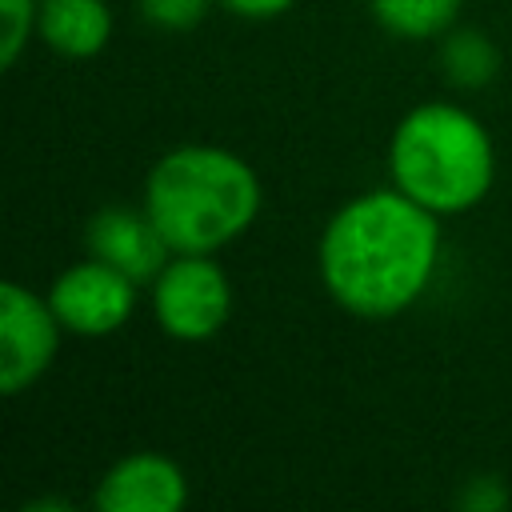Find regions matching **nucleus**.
<instances>
[{
  "label": "nucleus",
  "instance_id": "1",
  "mask_svg": "<svg viewBox=\"0 0 512 512\" xmlns=\"http://www.w3.org/2000/svg\"><path fill=\"white\" fill-rule=\"evenodd\" d=\"M440 252L436 212L396 192H364L320 236V276L340 308L364 320L404 312L432 280Z\"/></svg>",
  "mask_w": 512,
  "mask_h": 512
},
{
  "label": "nucleus",
  "instance_id": "2",
  "mask_svg": "<svg viewBox=\"0 0 512 512\" xmlns=\"http://www.w3.org/2000/svg\"><path fill=\"white\" fill-rule=\"evenodd\" d=\"M144 212L172 252H216L256 220L260 180L224 148L184 144L148 172Z\"/></svg>",
  "mask_w": 512,
  "mask_h": 512
},
{
  "label": "nucleus",
  "instance_id": "3",
  "mask_svg": "<svg viewBox=\"0 0 512 512\" xmlns=\"http://www.w3.org/2000/svg\"><path fill=\"white\" fill-rule=\"evenodd\" d=\"M392 180L428 212H464L492 184V140L484 124L456 104L412 108L392 136Z\"/></svg>",
  "mask_w": 512,
  "mask_h": 512
},
{
  "label": "nucleus",
  "instance_id": "4",
  "mask_svg": "<svg viewBox=\"0 0 512 512\" xmlns=\"http://www.w3.org/2000/svg\"><path fill=\"white\" fill-rule=\"evenodd\" d=\"M152 308L168 336L208 340L228 320L232 288L224 268L208 260V252H180L152 280Z\"/></svg>",
  "mask_w": 512,
  "mask_h": 512
},
{
  "label": "nucleus",
  "instance_id": "5",
  "mask_svg": "<svg viewBox=\"0 0 512 512\" xmlns=\"http://www.w3.org/2000/svg\"><path fill=\"white\" fill-rule=\"evenodd\" d=\"M60 320L48 300L32 296L24 284H0V392L20 396L40 380L60 344Z\"/></svg>",
  "mask_w": 512,
  "mask_h": 512
},
{
  "label": "nucleus",
  "instance_id": "6",
  "mask_svg": "<svg viewBox=\"0 0 512 512\" xmlns=\"http://www.w3.org/2000/svg\"><path fill=\"white\" fill-rule=\"evenodd\" d=\"M48 304L68 332L108 336L128 320V312L136 304V280L92 256V260L68 268L64 276H56Z\"/></svg>",
  "mask_w": 512,
  "mask_h": 512
},
{
  "label": "nucleus",
  "instance_id": "7",
  "mask_svg": "<svg viewBox=\"0 0 512 512\" xmlns=\"http://www.w3.org/2000/svg\"><path fill=\"white\" fill-rule=\"evenodd\" d=\"M188 496L184 472L160 452H136L112 464L96 488L100 512H176Z\"/></svg>",
  "mask_w": 512,
  "mask_h": 512
},
{
  "label": "nucleus",
  "instance_id": "8",
  "mask_svg": "<svg viewBox=\"0 0 512 512\" xmlns=\"http://www.w3.org/2000/svg\"><path fill=\"white\" fill-rule=\"evenodd\" d=\"M88 252L96 260L120 268L136 284H144V280L160 276V268L168 264L164 252H172V248H168V240L160 236V228L152 224L148 212L104 208L88 220Z\"/></svg>",
  "mask_w": 512,
  "mask_h": 512
},
{
  "label": "nucleus",
  "instance_id": "9",
  "mask_svg": "<svg viewBox=\"0 0 512 512\" xmlns=\"http://www.w3.org/2000/svg\"><path fill=\"white\" fill-rule=\"evenodd\" d=\"M36 28L60 56H96L112 36V12L104 0H40Z\"/></svg>",
  "mask_w": 512,
  "mask_h": 512
},
{
  "label": "nucleus",
  "instance_id": "10",
  "mask_svg": "<svg viewBox=\"0 0 512 512\" xmlns=\"http://www.w3.org/2000/svg\"><path fill=\"white\" fill-rule=\"evenodd\" d=\"M372 16L404 40H428L452 28L460 0H368Z\"/></svg>",
  "mask_w": 512,
  "mask_h": 512
},
{
  "label": "nucleus",
  "instance_id": "11",
  "mask_svg": "<svg viewBox=\"0 0 512 512\" xmlns=\"http://www.w3.org/2000/svg\"><path fill=\"white\" fill-rule=\"evenodd\" d=\"M440 60H444L448 80L460 84V88H480V84H488V80L496 76V68H500L496 44H492L484 32H472V28L452 32V36L444 40Z\"/></svg>",
  "mask_w": 512,
  "mask_h": 512
},
{
  "label": "nucleus",
  "instance_id": "12",
  "mask_svg": "<svg viewBox=\"0 0 512 512\" xmlns=\"http://www.w3.org/2000/svg\"><path fill=\"white\" fill-rule=\"evenodd\" d=\"M0 16H4V36H0V68H12L32 36V24L40 16L36 0H0Z\"/></svg>",
  "mask_w": 512,
  "mask_h": 512
},
{
  "label": "nucleus",
  "instance_id": "13",
  "mask_svg": "<svg viewBox=\"0 0 512 512\" xmlns=\"http://www.w3.org/2000/svg\"><path fill=\"white\" fill-rule=\"evenodd\" d=\"M212 0H140V12L152 28L164 32H184L192 24H200V16L208 12Z\"/></svg>",
  "mask_w": 512,
  "mask_h": 512
},
{
  "label": "nucleus",
  "instance_id": "14",
  "mask_svg": "<svg viewBox=\"0 0 512 512\" xmlns=\"http://www.w3.org/2000/svg\"><path fill=\"white\" fill-rule=\"evenodd\" d=\"M508 504V488L500 484V476H472L460 492V508L468 512H500Z\"/></svg>",
  "mask_w": 512,
  "mask_h": 512
},
{
  "label": "nucleus",
  "instance_id": "15",
  "mask_svg": "<svg viewBox=\"0 0 512 512\" xmlns=\"http://www.w3.org/2000/svg\"><path fill=\"white\" fill-rule=\"evenodd\" d=\"M232 12H240V16H276V12H284L292 0H224Z\"/></svg>",
  "mask_w": 512,
  "mask_h": 512
}]
</instances>
